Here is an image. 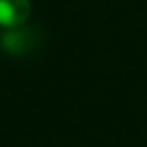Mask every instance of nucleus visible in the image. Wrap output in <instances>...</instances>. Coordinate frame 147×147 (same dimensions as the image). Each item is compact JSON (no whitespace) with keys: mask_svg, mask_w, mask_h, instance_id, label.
I'll return each mask as SVG.
<instances>
[{"mask_svg":"<svg viewBox=\"0 0 147 147\" xmlns=\"http://www.w3.org/2000/svg\"><path fill=\"white\" fill-rule=\"evenodd\" d=\"M30 15V0H0V28L24 26Z\"/></svg>","mask_w":147,"mask_h":147,"instance_id":"1","label":"nucleus"},{"mask_svg":"<svg viewBox=\"0 0 147 147\" xmlns=\"http://www.w3.org/2000/svg\"><path fill=\"white\" fill-rule=\"evenodd\" d=\"M28 35H30V32L24 26L7 28V32L0 35V46L5 48V50L13 52V54H22V52L30 50V46H32V39Z\"/></svg>","mask_w":147,"mask_h":147,"instance_id":"2","label":"nucleus"}]
</instances>
